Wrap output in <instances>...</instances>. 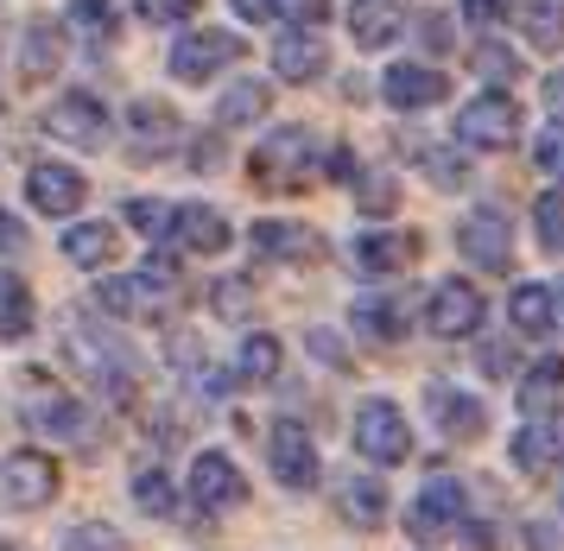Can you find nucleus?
<instances>
[{
	"label": "nucleus",
	"instance_id": "obj_1",
	"mask_svg": "<svg viewBox=\"0 0 564 551\" xmlns=\"http://www.w3.org/2000/svg\"><path fill=\"white\" fill-rule=\"evenodd\" d=\"M172 292H178V260H172V253H153L140 273L102 279V285H96V304H102L108 317H159V311L172 304Z\"/></svg>",
	"mask_w": 564,
	"mask_h": 551
},
{
	"label": "nucleus",
	"instance_id": "obj_2",
	"mask_svg": "<svg viewBox=\"0 0 564 551\" xmlns=\"http://www.w3.org/2000/svg\"><path fill=\"white\" fill-rule=\"evenodd\" d=\"M248 172H254L267 191H299V184H311V177H317V133H311V127H273L254 147Z\"/></svg>",
	"mask_w": 564,
	"mask_h": 551
},
{
	"label": "nucleus",
	"instance_id": "obj_3",
	"mask_svg": "<svg viewBox=\"0 0 564 551\" xmlns=\"http://www.w3.org/2000/svg\"><path fill=\"white\" fill-rule=\"evenodd\" d=\"M457 140L476 152H501L520 140V101L508 89H482L476 101H463L457 108Z\"/></svg>",
	"mask_w": 564,
	"mask_h": 551
},
{
	"label": "nucleus",
	"instance_id": "obj_4",
	"mask_svg": "<svg viewBox=\"0 0 564 551\" xmlns=\"http://www.w3.org/2000/svg\"><path fill=\"white\" fill-rule=\"evenodd\" d=\"M356 451L368 456V463H381V469H400L412 456V425L406 412L393 400H368L356 412Z\"/></svg>",
	"mask_w": 564,
	"mask_h": 551
},
{
	"label": "nucleus",
	"instance_id": "obj_5",
	"mask_svg": "<svg viewBox=\"0 0 564 551\" xmlns=\"http://www.w3.org/2000/svg\"><path fill=\"white\" fill-rule=\"evenodd\" d=\"M235 57H241V39L223 32V25H197V32H184L172 57H165V71L178 76V83H209L216 71H229Z\"/></svg>",
	"mask_w": 564,
	"mask_h": 551
},
{
	"label": "nucleus",
	"instance_id": "obj_6",
	"mask_svg": "<svg viewBox=\"0 0 564 551\" xmlns=\"http://www.w3.org/2000/svg\"><path fill=\"white\" fill-rule=\"evenodd\" d=\"M457 527H463V482L457 476H432L406 507V532L419 539V545H437L444 532H457Z\"/></svg>",
	"mask_w": 564,
	"mask_h": 551
},
{
	"label": "nucleus",
	"instance_id": "obj_7",
	"mask_svg": "<svg viewBox=\"0 0 564 551\" xmlns=\"http://www.w3.org/2000/svg\"><path fill=\"white\" fill-rule=\"evenodd\" d=\"M184 495H191V507H204V514H223V507L248 501V476L223 451H197L191 456V476H184Z\"/></svg>",
	"mask_w": 564,
	"mask_h": 551
},
{
	"label": "nucleus",
	"instance_id": "obj_8",
	"mask_svg": "<svg viewBox=\"0 0 564 551\" xmlns=\"http://www.w3.org/2000/svg\"><path fill=\"white\" fill-rule=\"evenodd\" d=\"M45 133H52V140H64V147L96 152V147L108 140V108H102V96H89V89L57 96L52 108H45Z\"/></svg>",
	"mask_w": 564,
	"mask_h": 551
},
{
	"label": "nucleus",
	"instance_id": "obj_9",
	"mask_svg": "<svg viewBox=\"0 0 564 551\" xmlns=\"http://www.w3.org/2000/svg\"><path fill=\"white\" fill-rule=\"evenodd\" d=\"M57 495V463L45 451L0 456V501L7 507H45Z\"/></svg>",
	"mask_w": 564,
	"mask_h": 551
},
{
	"label": "nucleus",
	"instance_id": "obj_10",
	"mask_svg": "<svg viewBox=\"0 0 564 551\" xmlns=\"http://www.w3.org/2000/svg\"><path fill=\"white\" fill-rule=\"evenodd\" d=\"M457 248L482 267V273H508V260H513V228L508 216L495 209V203H482V209H469L457 228Z\"/></svg>",
	"mask_w": 564,
	"mask_h": 551
},
{
	"label": "nucleus",
	"instance_id": "obj_11",
	"mask_svg": "<svg viewBox=\"0 0 564 551\" xmlns=\"http://www.w3.org/2000/svg\"><path fill=\"white\" fill-rule=\"evenodd\" d=\"M267 463H273V476L285 482V488H317V444H311L305 425H292V419H280V425L267 431Z\"/></svg>",
	"mask_w": 564,
	"mask_h": 551
},
{
	"label": "nucleus",
	"instance_id": "obj_12",
	"mask_svg": "<svg viewBox=\"0 0 564 551\" xmlns=\"http://www.w3.org/2000/svg\"><path fill=\"white\" fill-rule=\"evenodd\" d=\"M39 437H57V444H96L102 431H96V412L83 400H64V393H45V400H32L20 412Z\"/></svg>",
	"mask_w": 564,
	"mask_h": 551
},
{
	"label": "nucleus",
	"instance_id": "obj_13",
	"mask_svg": "<svg viewBox=\"0 0 564 551\" xmlns=\"http://www.w3.org/2000/svg\"><path fill=\"white\" fill-rule=\"evenodd\" d=\"M425 324H432V336H476L482 329V292L469 285V279H444L432 292V304H425Z\"/></svg>",
	"mask_w": 564,
	"mask_h": 551
},
{
	"label": "nucleus",
	"instance_id": "obj_14",
	"mask_svg": "<svg viewBox=\"0 0 564 551\" xmlns=\"http://www.w3.org/2000/svg\"><path fill=\"white\" fill-rule=\"evenodd\" d=\"M128 133H133V159H147V165H153V159H165V152L178 147L184 127H178V115H172L159 96H140L128 108Z\"/></svg>",
	"mask_w": 564,
	"mask_h": 551
},
{
	"label": "nucleus",
	"instance_id": "obj_15",
	"mask_svg": "<svg viewBox=\"0 0 564 551\" xmlns=\"http://www.w3.org/2000/svg\"><path fill=\"white\" fill-rule=\"evenodd\" d=\"M381 96L393 101V108L419 115V108H437V101L451 96V76L432 71V64H393V71L381 76Z\"/></svg>",
	"mask_w": 564,
	"mask_h": 551
},
{
	"label": "nucleus",
	"instance_id": "obj_16",
	"mask_svg": "<svg viewBox=\"0 0 564 551\" xmlns=\"http://www.w3.org/2000/svg\"><path fill=\"white\" fill-rule=\"evenodd\" d=\"M26 197H32V209L39 216H70L83 197H89V184H83V172H70V165H32L26 172Z\"/></svg>",
	"mask_w": 564,
	"mask_h": 551
},
{
	"label": "nucleus",
	"instance_id": "obj_17",
	"mask_svg": "<svg viewBox=\"0 0 564 551\" xmlns=\"http://www.w3.org/2000/svg\"><path fill=\"white\" fill-rule=\"evenodd\" d=\"M77 349H83L77 361L89 368V380H96L102 393H115V400H128V393H133V355L121 349L115 336H96V329H89V343L77 336Z\"/></svg>",
	"mask_w": 564,
	"mask_h": 551
},
{
	"label": "nucleus",
	"instance_id": "obj_18",
	"mask_svg": "<svg viewBox=\"0 0 564 551\" xmlns=\"http://www.w3.org/2000/svg\"><path fill=\"white\" fill-rule=\"evenodd\" d=\"M412 253H419V235H356L349 241V267L368 279H387V273H400Z\"/></svg>",
	"mask_w": 564,
	"mask_h": 551
},
{
	"label": "nucleus",
	"instance_id": "obj_19",
	"mask_svg": "<svg viewBox=\"0 0 564 551\" xmlns=\"http://www.w3.org/2000/svg\"><path fill=\"white\" fill-rule=\"evenodd\" d=\"M432 425L444 437H457V444H476L488 431V412H482V400H469L457 387H432Z\"/></svg>",
	"mask_w": 564,
	"mask_h": 551
},
{
	"label": "nucleus",
	"instance_id": "obj_20",
	"mask_svg": "<svg viewBox=\"0 0 564 551\" xmlns=\"http://www.w3.org/2000/svg\"><path fill=\"white\" fill-rule=\"evenodd\" d=\"M172 241L191 253H223L229 248V223L209 209V203H178L172 209Z\"/></svg>",
	"mask_w": 564,
	"mask_h": 551
},
{
	"label": "nucleus",
	"instance_id": "obj_21",
	"mask_svg": "<svg viewBox=\"0 0 564 551\" xmlns=\"http://www.w3.org/2000/svg\"><path fill=\"white\" fill-rule=\"evenodd\" d=\"M400 25H406V7H400V0H356V7H349V39H356L361 51L393 45Z\"/></svg>",
	"mask_w": 564,
	"mask_h": 551
},
{
	"label": "nucleus",
	"instance_id": "obj_22",
	"mask_svg": "<svg viewBox=\"0 0 564 551\" xmlns=\"http://www.w3.org/2000/svg\"><path fill=\"white\" fill-rule=\"evenodd\" d=\"M356 329L368 343H400L412 329V304L393 292H368V299H356Z\"/></svg>",
	"mask_w": 564,
	"mask_h": 551
},
{
	"label": "nucleus",
	"instance_id": "obj_23",
	"mask_svg": "<svg viewBox=\"0 0 564 551\" xmlns=\"http://www.w3.org/2000/svg\"><path fill=\"white\" fill-rule=\"evenodd\" d=\"M558 456H564L558 425L533 419V425L513 431V469H520V476H552V469H558Z\"/></svg>",
	"mask_w": 564,
	"mask_h": 551
},
{
	"label": "nucleus",
	"instance_id": "obj_24",
	"mask_svg": "<svg viewBox=\"0 0 564 551\" xmlns=\"http://www.w3.org/2000/svg\"><path fill=\"white\" fill-rule=\"evenodd\" d=\"M57 64H64V32H57V20H26L20 25V76L39 83V76H52Z\"/></svg>",
	"mask_w": 564,
	"mask_h": 551
},
{
	"label": "nucleus",
	"instance_id": "obj_25",
	"mask_svg": "<svg viewBox=\"0 0 564 551\" xmlns=\"http://www.w3.org/2000/svg\"><path fill=\"white\" fill-rule=\"evenodd\" d=\"M324 39L317 32H285L280 45H273V71L285 76V83H317L324 76Z\"/></svg>",
	"mask_w": 564,
	"mask_h": 551
},
{
	"label": "nucleus",
	"instance_id": "obj_26",
	"mask_svg": "<svg viewBox=\"0 0 564 551\" xmlns=\"http://www.w3.org/2000/svg\"><path fill=\"white\" fill-rule=\"evenodd\" d=\"M248 241H254V253H267V260H311V253L324 248L305 223H254Z\"/></svg>",
	"mask_w": 564,
	"mask_h": 551
},
{
	"label": "nucleus",
	"instance_id": "obj_27",
	"mask_svg": "<svg viewBox=\"0 0 564 551\" xmlns=\"http://www.w3.org/2000/svg\"><path fill=\"white\" fill-rule=\"evenodd\" d=\"M527 45L533 51H558L564 45V0H508Z\"/></svg>",
	"mask_w": 564,
	"mask_h": 551
},
{
	"label": "nucleus",
	"instance_id": "obj_28",
	"mask_svg": "<svg viewBox=\"0 0 564 551\" xmlns=\"http://www.w3.org/2000/svg\"><path fill=\"white\" fill-rule=\"evenodd\" d=\"M508 317H513V329H520V336H533V343H545L552 324H558V311H552V292H545V285H513Z\"/></svg>",
	"mask_w": 564,
	"mask_h": 551
},
{
	"label": "nucleus",
	"instance_id": "obj_29",
	"mask_svg": "<svg viewBox=\"0 0 564 551\" xmlns=\"http://www.w3.org/2000/svg\"><path fill=\"white\" fill-rule=\"evenodd\" d=\"M336 507H343V520L361 532H375L387 520V495H381V482H368V476H349L343 488H336Z\"/></svg>",
	"mask_w": 564,
	"mask_h": 551
},
{
	"label": "nucleus",
	"instance_id": "obj_30",
	"mask_svg": "<svg viewBox=\"0 0 564 551\" xmlns=\"http://www.w3.org/2000/svg\"><path fill=\"white\" fill-rule=\"evenodd\" d=\"M64 25H70V32H77V45H89V51H108V45H115V32H121V20H115V7H108V0H70Z\"/></svg>",
	"mask_w": 564,
	"mask_h": 551
},
{
	"label": "nucleus",
	"instance_id": "obj_31",
	"mask_svg": "<svg viewBox=\"0 0 564 551\" xmlns=\"http://www.w3.org/2000/svg\"><path fill=\"white\" fill-rule=\"evenodd\" d=\"M280 336H260V329H254V336H241V349H235V368H229V375L235 380H241V387H260V380H273V375H280Z\"/></svg>",
	"mask_w": 564,
	"mask_h": 551
},
{
	"label": "nucleus",
	"instance_id": "obj_32",
	"mask_svg": "<svg viewBox=\"0 0 564 551\" xmlns=\"http://www.w3.org/2000/svg\"><path fill=\"white\" fill-rule=\"evenodd\" d=\"M32 324H39V311H32V292L26 279L0 273V343H26Z\"/></svg>",
	"mask_w": 564,
	"mask_h": 551
},
{
	"label": "nucleus",
	"instance_id": "obj_33",
	"mask_svg": "<svg viewBox=\"0 0 564 551\" xmlns=\"http://www.w3.org/2000/svg\"><path fill=\"white\" fill-rule=\"evenodd\" d=\"M241 20H292V25H324L330 0H229Z\"/></svg>",
	"mask_w": 564,
	"mask_h": 551
},
{
	"label": "nucleus",
	"instance_id": "obj_34",
	"mask_svg": "<svg viewBox=\"0 0 564 551\" xmlns=\"http://www.w3.org/2000/svg\"><path fill=\"white\" fill-rule=\"evenodd\" d=\"M64 260H77V267H108V260H115V228L108 223H70L64 228Z\"/></svg>",
	"mask_w": 564,
	"mask_h": 551
},
{
	"label": "nucleus",
	"instance_id": "obj_35",
	"mask_svg": "<svg viewBox=\"0 0 564 551\" xmlns=\"http://www.w3.org/2000/svg\"><path fill=\"white\" fill-rule=\"evenodd\" d=\"M267 115V83H254V76H241V83H229L223 89V101H216V121L223 127H248Z\"/></svg>",
	"mask_w": 564,
	"mask_h": 551
},
{
	"label": "nucleus",
	"instance_id": "obj_36",
	"mask_svg": "<svg viewBox=\"0 0 564 551\" xmlns=\"http://www.w3.org/2000/svg\"><path fill=\"white\" fill-rule=\"evenodd\" d=\"M558 387H564V355H545L533 375L520 380V412L545 419V412H552V400H558Z\"/></svg>",
	"mask_w": 564,
	"mask_h": 551
},
{
	"label": "nucleus",
	"instance_id": "obj_37",
	"mask_svg": "<svg viewBox=\"0 0 564 551\" xmlns=\"http://www.w3.org/2000/svg\"><path fill=\"white\" fill-rule=\"evenodd\" d=\"M128 228L147 241H172V203L165 197H128Z\"/></svg>",
	"mask_w": 564,
	"mask_h": 551
},
{
	"label": "nucleus",
	"instance_id": "obj_38",
	"mask_svg": "<svg viewBox=\"0 0 564 551\" xmlns=\"http://www.w3.org/2000/svg\"><path fill=\"white\" fill-rule=\"evenodd\" d=\"M133 501H140V514H153V520H165L178 495H172V482H165V469H140V476H133Z\"/></svg>",
	"mask_w": 564,
	"mask_h": 551
},
{
	"label": "nucleus",
	"instance_id": "obj_39",
	"mask_svg": "<svg viewBox=\"0 0 564 551\" xmlns=\"http://www.w3.org/2000/svg\"><path fill=\"white\" fill-rule=\"evenodd\" d=\"M533 223H539L545 253H564V191H545V197L533 203Z\"/></svg>",
	"mask_w": 564,
	"mask_h": 551
},
{
	"label": "nucleus",
	"instance_id": "obj_40",
	"mask_svg": "<svg viewBox=\"0 0 564 551\" xmlns=\"http://www.w3.org/2000/svg\"><path fill=\"white\" fill-rule=\"evenodd\" d=\"M57 551H128V539L108 527V520H89V527H70Z\"/></svg>",
	"mask_w": 564,
	"mask_h": 551
},
{
	"label": "nucleus",
	"instance_id": "obj_41",
	"mask_svg": "<svg viewBox=\"0 0 564 551\" xmlns=\"http://www.w3.org/2000/svg\"><path fill=\"white\" fill-rule=\"evenodd\" d=\"M356 197H361L368 216H387V209L400 203V184H393V172H361L356 177Z\"/></svg>",
	"mask_w": 564,
	"mask_h": 551
},
{
	"label": "nucleus",
	"instance_id": "obj_42",
	"mask_svg": "<svg viewBox=\"0 0 564 551\" xmlns=\"http://www.w3.org/2000/svg\"><path fill=\"white\" fill-rule=\"evenodd\" d=\"M469 64H476L488 83H513V76H520V57H513L508 45H495V39H482V45L469 51Z\"/></svg>",
	"mask_w": 564,
	"mask_h": 551
},
{
	"label": "nucleus",
	"instance_id": "obj_43",
	"mask_svg": "<svg viewBox=\"0 0 564 551\" xmlns=\"http://www.w3.org/2000/svg\"><path fill=\"white\" fill-rule=\"evenodd\" d=\"M533 165H539L545 177H564V121H552V127L533 140Z\"/></svg>",
	"mask_w": 564,
	"mask_h": 551
},
{
	"label": "nucleus",
	"instance_id": "obj_44",
	"mask_svg": "<svg viewBox=\"0 0 564 551\" xmlns=\"http://www.w3.org/2000/svg\"><path fill=\"white\" fill-rule=\"evenodd\" d=\"M197 7H204V0H133V13L147 25H178V20H191Z\"/></svg>",
	"mask_w": 564,
	"mask_h": 551
},
{
	"label": "nucleus",
	"instance_id": "obj_45",
	"mask_svg": "<svg viewBox=\"0 0 564 551\" xmlns=\"http://www.w3.org/2000/svg\"><path fill=\"white\" fill-rule=\"evenodd\" d=\"M248 311H254V285H248V279H223V285H216V317H248Z\"/></svg>",
	"mask_w": 564,
	"mask_h": 551
},
{
	"label": "nucleus",
	"instance_id": "obj_46",
	"mask_svg": "<svg viewBox=\"0 0 564 551\" xmlns=\"http://www.w3.org/2000/svg\"><path fill=\"white\" fill-rule=\"evenodd\" d=\"M425 172H432L437 184H463V165L457 159H444V147H425Z\"/></svg>",
	"mask_w": 564,
	"mask_h": 551
},
{
	"label": "nucleus",
	"instance_id": "obj_47",
	"mask_svg": "<svg viewBox=\"0 0 564 551\" xmlns=\"http://www.w3.org/2000/svg\"><path fill=\"white\" fill-rule=\"evenodd\" d=\"M501 13H508V0H463V20L469 25H495Z\"/></svg>",
	"mask_w": 564,
	"mask_h": 551
},
{
	"label": "nucleus",
	"instance_id": "obj_48",
	"mask_svg": "<svg viewBox=\"0 0 564 551\" xmlns=\"http://www.w3.org/2000/svg\"><path fill=\"white\" fill-rule=\"evenodd\" d=\"M311 349L324 355V361H330V368H343V361H349V355H343V343H336L330 329H311Z\"/></svg>",
	"mask_w": 564,
	"mask_h": 551
},
{
	"label": "nucleus",
	"instance_id": "obj_49",
	"mask_svg": "<svg viewBox=\"0 0 564 551\" xmlns=\"http://www.w3.org/2000/svg\"><path fill=\"white\" fill-rule=\"evenodd\" d=\"M419 39H425L432 51H444V45H451V25L437 20V13H425V20H419Z\"/></svg>",
	"mask_w": 564,
	"mask_h": 551
},
{
	"label": "nucleus",
	"instance_id": "obj_50",
	"mask_svg": "<svg viewBox=\"0 0 564 551\" xmlns=\"http://www.w3.org/2000/svg\"><path fill=\"white\" fill-rule=\"evenodd\" d=\"M0 253H26V228L13 216H0Z\"/></svg>",
	"mask_w": 564,
	"mask_h": 551
},
{
	"label": "nucleus",
	"instance_id": "obj_51",
	"mask_svg": "<svg viewBox=\"0 0 564 551\" xmlns=\"http://www.w3.org/2000/svg\"><path fill=\"white\" fill-rule=\"evenodd\" d=\"M482 368H488V375H508V368H513V361H508V343H488V349H482Z\"/></svg>",
	"mask_w": 564,
	"mask_h": 551
},
{
	"label": "nucleus",
	"instance_id": "obj_52",
	"mask_svg": "<svg viewBox=\"0 0 564 551\" xmlns=\"http://www.w3.org/2000/svg\"><path fill=\"white\" fill-rule=\"evenodd\" d=\"M545 101H552V115L564 121V71H552V76H545Z\"/></svg>",
	"mask_w": 564,
	"mask_h": 551
},
{
	"label": "nucleus",
	"instance_id": "obj_53",
	"mask_svg": "<svg viewBox=\"0 0 564 551\" xmlns=\"http://www.w3.org/2000/svg\"><path fill=\"white\" fill-rule=\"evenodd\" d=\"M223 165V152H216V140H197V172H216Z\"/></svg>",
	"mask_w": 564,
	"mask_h": 551
},
{
	"label": "nucleus",
	"instance_id": "obj_54",
	"mask_svg": "<svg viewBox=\"0 0 564 551\" xmlns=\"http://www.w3.org/2000/svg\"><path fill=\"white\" fill-rule=\"evenodd\" d=\"M469 545H476V551H495V527H469Z\"/></svg>",
	"mask_w": 564,
	"mask_h": 551
},
{
	"label": "nucleus",
	"instance_id": "obj_55",
	"mask_svg": "<svg viewBox=\"0 0 564 551\" xmlns=\"http://www.w3.org/2000/svg\"><path fill=\"white\" fill-rule=\"evenodd\" d=\"M0 551H20V545H13V539H7V532H0Z\"/></svg>",
	"mask_w": 564,
	"mask_h": 551
},
{
	"label": "nucleus",
	"instance_id": "obj_56",
	"mask_svg": "<svg viewBox=\"0 0 564 551\" xmlns=\"http://www.w3.org/2000/svg\"><path fill=\"white\" fill-rule=\"evenodd\" d=\"M552 299H558V304H564V285H558V292H552Z\"/></svg>",
	"mask_w": 564,
	"mask_h": 551
}]
</instances>
